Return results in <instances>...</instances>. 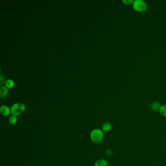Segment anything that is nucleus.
Here are the masks:
<instances>
[{
  "label": "nucleus",
  "mask_w": 166,
  "mask_h": 166,
  "mask_svg": "<svg viewBox=\"0 0 166 166\" xmlns=\"http://www.w3.org/2000/svg\"><path fill=\"white\" fill-rule=\"evenodd\" d=\"M91 139L93 142L95 143H99L102 141L104 134L102 130L97 129L93 130L91 132Z\"/></svg>",
  "instance_id": "obj_1"
},
{
  "label": "nucleus",
  "mask_w": 166,
  "mask_h": 166,
  "mask_svg": "<svg viewBox=\"0 0 166 166\" xmlns=\"http://www.w3.org/2000/svg\"><path fill=\"white\" fill-rule=\"evenodd\" d=\"M26 106L22 103H16L13 104L11 108V113L14 116H19L25 111Z\"/></svg>",
  "instance_id": "obj_2"
},
{
  "label": "nucleus",
  "mask_w": 166,
  "mask_h": 166,
  "mask_svg": "<svg viewBox=\"0 0 166 166\" xmlns=\"http://www.w3.org/2000/svg\"><path fill=\"white\" fill-rule=\"evenodd\" d=\"M133 7L138 12H143L147 10V6L142 0H135L133 3Z\"/></svg>",
  "instance_id": "obj_3"
},
{
  "label": "nucleus",
  "mask_w": 166,
  "mask_h": 166,
  "mask_svg": "<svg viewBox=\"0 0 166 166\" xmlns=\"http://www.w3.org/2000/svg\"><path fill=\"white\" fill-rule=\"evenodd\" d=\"M0 112L4 116H8L11 113V109L7 105H2L0 108Z\"/></svg>",
  "instance_id": "obj_4"
},
{
  "label": "nucleus",
  "mask_w": 166,
  "mask_h": 166,
  "mask_svg": "<svg viewBox=\"0 0 166 166\" xmlns=\"http://www.w3.org/2000/svg\"><path fill=\"white\" fill-rule=\"evenodd\" d=\"M8 92H9V90L7 87L1 86L0 88V97L1 99L6 97L7 95L8 94Z\"/></svg>",
  "instance_id": "obj_5"
},
{
  "label": "nucleus",
  "mask_w": 166,
  "mask_h": 166,
  "mask_svg": "<svg viewBox=\"0 0 166 166\" xmlns=\"http://www.w3.org/2000/svg\"><path fill=\"white\" fill-rule=\"evenodd\" d=\"M111 129H112V125L108 122L104 123L102 126V130L103 132H108L111 131Z\"/></svg>",
  "instance_id": "obj_6"
},
{
  "label": "nucleus",
  "mask_w": 166,
  "mask_h": 166,
  "mask_svg": "<svg viewBox=\"0 0 166 166\" xmlns=\"http://www.w3.org/2000/svg\"><path fill=\"white\" fill-rule=\"evenodd\" d=\"M95 166H108V164L105 160L100 159L96 161Z\"/></svg>",
  "instance_id": "obj_7"
},
{
  "label": "nucleus",
  "mask_w": 166,
  "mask_h": 166,
  "mask_svg": "<svg viewBox=\"0 0 166 166\" xmlns=\"http://www.w3.org/2000/svg\"><path fill=\"white\" fill-rule=\"evenodd\" d=\"M161 106L158 102H153L151 104V109L154 111H159Z\"/></svg>",
  "instance_id": "obj_8"
},
{
  "label": "nucleus",
  "mask_w": 166,
  "mask_h": 166,
  "mask_svg": "<svg viewBox=\"0 0 166 166\" xmlns=\"http://www.w3.org/2000/svg\"><path fill=\"white\" fill-rule=\"evenodd\" d=\"M10 123L12 125L16 124L17 122L18 121V118L16 116L12 115L10 117V119H9Z\"/></svg>",
  "instance_id": "obj_9"
},
{
  "label": "nucleus",
  "mask_w": 166,
  "mask_h": 166,
  "mask_svg": "<svg viewBox=\"0 0 166 166\" xmlns=\"http://www.w3.org/2000/svg\"><path fill=\"white\" fill-rule=\"evenodd\" d=\"M5 83H6V86L8 88H11L13 87L14 84H15L14 81L11 79L7 80Z\"/></svg>",
  "instance_id": "obj_10"
},
{
  "label": "nucleus",
  "mask_w": 166,
  "mask_h": 166,
  "mask_svg": "<svg viewBox=\"0 0 166 166\" xmlns=\"http://www.w3.org/2000/svg\"><path fill=\"white\" fill-rule=\"evenodd\" d=\"M159 112L161 115H162V116L166 117V105L161 106L160 108Z\"/></svg>",
  "instance_id": "obj_11"
},
{
  "label": "nucleus",
  "mask_w": 166,
  "mask_h": 166,
  "mask_svg": "<svg viewBox=\"0 0 166 166\" xmlns=\"http://www.w3.org/2000/svg\"><path fill=\"white\" fill-rule=\"evenodd\" d=\"M5 81V78L4 75L2 74L0 75V84L2 85L4 83Z\"/></svg>",
  "instance_id": "obj_12"
},
{
  "label": "nucleus",
  "mask_w": 166,
  "mask_h": 166,
  "mask_svg": "<svg viewBox=\"0 0 166 166\" xmlns=\"http://www.w3.org/2000/svg\"><path fill=\"white\" fill-rule=\"evenodd\" d=\"M123 3H124L125 4H127V5H129L134 3V1L133 0H123L122 1Z\"/></svg>",
  "instance_id": "obj_13"
}]
</instances>
